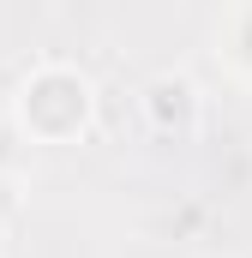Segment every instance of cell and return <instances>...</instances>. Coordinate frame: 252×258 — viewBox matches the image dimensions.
<instances>
[{"label": "cell", "mask_w": 252, "mask_h": 258, "mask_svg": "<svg viewBox=\"0 0 252 258\" xmlns=\"http://www.w3.org/2000/svg\"><path fill=\"white\" fill-rule=\"evenodd\" d=\"M96 120V84L66 60L30 66L12 90V126L24 144H78Z\"/></svg>", "instance_id": "1"}, {"label": "cell", "mask_w": 252, "mask_h": 258, "mask_svg": "<svg viewBox=\"0 0 252 258\" xmlns=\"http://www.w3.org/2000/svg\"><path fill=\"white\" fill-rule=\"evenodd\" d=\"M18 162H24V138H18V126H6V120H0V186L18 174Z\"/></svg>", "instance_id": "4"}, {"label": "cell", "mask_w": 252, "mask_h": 258, "mask_svg": "<svg viewBox=\"0 0 252 258\" xmlns=\"http://www.w3.org/2000/svg\"><path fill=\"white\" fill-rule=\"evenodd\" d=\"M138 114H144V126L156 132V138L186 144L192 132H198V114H204L198 84H192V78H180V72H156V78L138 90Z\"/></svg>", "instance_id": "2"}, {"label": "cell", "mask_w": 252, "mask_h": 258, "mask_svg": "<svg viewBox=\"0 0 252 258\" xmlns=\"http://www.w3.org/2000/svg\"><path fill=\"white\" fill-rule=\"evenodd\" d=\"M216 60L240 84H252V6H234L216 18Z\"/></svg>", "instance_id": "3"}]
</instances>
